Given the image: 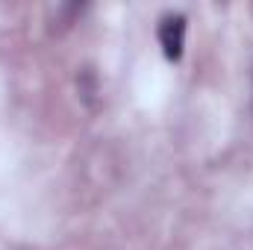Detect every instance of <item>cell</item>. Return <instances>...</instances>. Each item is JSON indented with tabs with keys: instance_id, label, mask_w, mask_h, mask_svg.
<instances>
[{
	"instance_id": "1",
	"label": "cell",
	"mask_w": 253,
	"mask_h": 250,
	"mask_svg": "<svg viewBox=\"0 0 253 250\" xmlns=\"http://www.w3.org/2000/svg\"><path fill=\"white\" fill-rule=\"evenodd\" d=\"M186 30H189V18L183 12H165L156 24V39L162 47V56L168 62H180L183 50H186Z\"/></svg>"
}]
</instances>
